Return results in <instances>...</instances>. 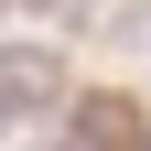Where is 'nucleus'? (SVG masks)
<instances>
[{"instance_id":"f03ea898","label":"nucleus","mask_w":151,"mask_h":151,"mask_svg":"<svg viewBox=\"0 0 151 151\" xmlns=\"http://www.w3.org/2000/svg\"><path fill=\"white\" fill-rule=\"evenodd\" d=\"M108 32H119V43H151V0H140V11H119Z\"/></svg>"},{"instance_id":"f257e3e1","label":"nucleus","mask_w":151,"mask_h":151,"mask_svg":"<svg viewBox=\"0 0 151 151\" xmlns=\"http://www.w3.org/2000/svg\"><path fill=\"white\" fill-rule=\"evenodd\" d=\"M22 108H54V54L43 43H0V119Z\"/></svg>"}]
</instances>
